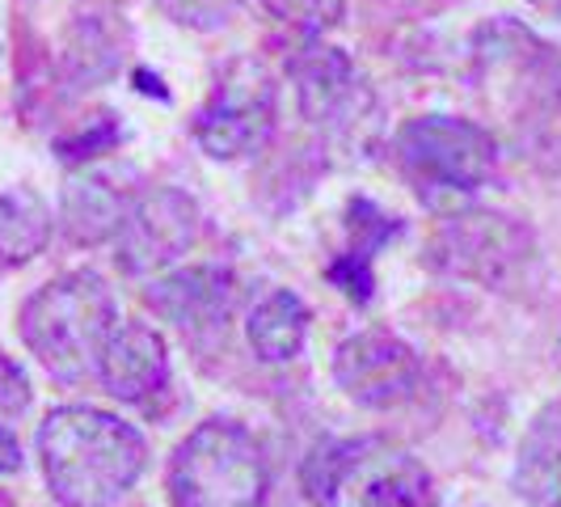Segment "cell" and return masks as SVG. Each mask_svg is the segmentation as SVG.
Listing matches in <instances>:
<instances>
[{"mask_svg":"<svg viewBox=\"0 0 561 507\" xmlns=\"http://www.w3.org/2000/svg\"><path fill=\"white\" fill-rule=\"evenodd\" d=\"M173 507H271V470L262 444L241 422L207 419L169 465Z\"/></svg>","mask_w":561,"mask_h":507,"instance_id":"cell-3","label":"cell"},{"mask_svg":"<svg viewBox=\"0 0 561 507\" xmlns=\"http://www.w3.org/2000/svg\"><path fill=\"white\" fill-rule=\"evenodd\" d=\"M250 347L266 364H287L305 351L309 338V305L296 292H271L245 322Z\"/></svg>","mask_w":561,"mask_h":507,"instance_id":"cell-15","label":"cell"},{"mask_svg":"<svg viewBox=\"0 0 561 507\" xmlns=\"http://www.w3.org/2000/svg\"><path fill=\"white\" fill-rule=\"evenodd\" d=\"M376 440H317L300 465V486L317 507H342V491Z\"/></svg>","mask_w":561,"mask_h":507,"instance_id":"cell-17","label":"cell"},{"mask_svg":"<svg viewBox=\"0 0 561 507\" xmlns=\"http://www.w3.org/2000/svg\"><path fill=\"white\" fill-rule=\"evenodd\" d=\"M401 161L422 187L439 191H478L499 166V140L456 114H419L397 136Z\"/></svg>","mask_w":561,"mask_h":507,"instance_id":"cell-4","label":"cell"},{"mask_svg":"<svg viewBox=\"0 0 561 507\" xmlns=\"http://www.w3.org/2000/svg\"><path fill=\"white\" fill-rule=\"evenodd\" d=\"M169 9L186 26H220V22H228L232 0H169Z\"/></svg>","mask_w":561,"mask_h":507,"instance_id":"cell-23","label":"cell"},{"mask_svg":"<svg viewBox=\"0 0 561 507\" xmlns=\"http://www.w3.org/2000/svg\"><path fill=\"white\" fill-rule=\"evenodd\" d=\"M102 385L111 390L118 402H148L152 394H161L169 381V351L165 338L157 335L148 322H123L114 326V335L102 347Z\"/></svg>","mask_w":561,"mask_h":507,"instance_id":"cell-10","label":"cell"},{"mask_svg":"<svg viewBox=\"0 0 561 507\" xmlns=\"http://www.w3.org/2000/svg\"><path fill=\"white\" fill-rule=\"evenodd\" d=\"M198 203L178 187H157L127 207L118 228V267L127 275H152L195 246Z\"/></svg>","mask_w":561,"mask_h":507,"instance_id":"cell-7","label":"cell"},{"mask_svg":"<svg viewBox=\"0 0 561 507\" xmlns=\"http://www.w3.org/2000/svg\"><path fill=\"white\" fill-rule=\"evenodd\" d=\"M144 301L182 330H216L237 305V275L225 267H186L152 283Z\"/></svg>","mask_w":561,"mask_h":507,"instance_id":"cell-11","label":"cell"},{"mask_svg":"<svg viewBox=\"0 0 561 507\" xmlns=\"http://www.w3.org/2000/svg\"><path fill=\"white\" fill-rule=\"evenodd\" d=\"M51 237V207L30 187L0 191V267H22Z\"/></svg>","mask_w":561,"mask_h":507,"instance_id":"cell-16","label":"cell"},{"mask_svg":"<svg viewBox=\"0 0 561 507\" xmlns=\"http://www.w3.org/2000/svg\"><path fill=\"white\" fill-rule=\"evenodd\" d=\"M553 507H561V504H553Z\"/></svg>","mask_w":561,"mask_h":507,"instance_id":"cell-25","label":"cell"},{"mask_svg":"<svg viewBox=\"0 0 561 507\" xmlns=\"http://www.w3.org/2000/svg\"><path fill=\"white\" fill-rule=\"evenodd\" d=\"M127 221V199L102 173H81L64 187L59 203V225L68 233V241L77 246H102L118 237V228Z\"/></svg>","mask_w":561,"mask_h":507,"instance_id":"cell-13","label":"cell"},{"mask_svg":"<svg viewBox=\"0 0 561 507\" xmlns=\"http://www.w3.org/2000/svg\"><path fill=\"white\" fill-rule=\"evenodd\" d=\"M325 275H330V283L342 288V296H346V301H355V305H367V301H371V292H376L371 262L359 258V254H351V250L342 254V258H334Z\"/></svg>","mask_w":561,"mask_h":507,"instance_id":"cell-22","label":"cell"},{"mask_svg":"<svg viewBox=\"0 0 561 507\" xmlns=\"http://www.w3.org/2000/svg\"><path fill=\"white\" fill-rule=\"evenodd\" d=\"M275 136V84L271 77L241 59L225 72L216 93L195 119V140L216 161H241L262 153Z\"/></svg>","mask_w":561,"mask_h":507,"instance_id":"cell-5","label":"cell"},{"mask_svg":"<svg viewBox=\"0 0 561 507\" xmlns=\"http://www.w3.org/2000/svg\"><path fill=\"white\" fill-rule=\"evenodd\" d=\"M38 461L64 507H114L140 482L148 449L111 410L59 406L38 427Z\"/></svg>","mask_w":561,"mask_h":507,"instance_id":"cell-1","label":"cell"},{"mask_svg":"<svg viewBox=\"0 0 561 507\" xmlns=\"http://www.w3.org/2000/svg\"><path fill=\"white\" fill-rule=\"evenodd\" d=\"M334 376L351 402L367 410H393L419 394L422 364L410 342L389 330H364L337 347Z\"/></svg>","mask_w":561,"mask_h":507,"instance_id":"cell-8","label":"cell"},{"mask_svg":"<svg viewBox=\"0 0 561 507\" xmlns=\"http://www.w3.org/2000/svg\"><path fill=\"white\" fill-rule=\"evenodd\" d=\"M528 258H533V233L519 221L494 212L451 216L431 241V267L485 288H503L511 275L528 267Z\"/></svg>","mask_w":561,"mask_h":507,"instance_id":"cell-6","label":"cell"},{"mask_svg":"<svg viewBox=\"0 0 561 507\" xmlns=\"http://www.w3.org/2000/svg\"><path fill=\"white\" fill-rule=\"evenodd\" d=\"M118 140H123V132H118L114 114H93L84 127L68 132V136H59L56 153L64 157V161H68V166H81V161H93V157L111 153Z\"/></svg>","mask_w":561,"mask_h":507,"instance_id":"cell-19","label":"cell"},{"mask_svg":"<svg viewBox=\"0 0 561 507\" xmlns=\"http://www.w3.org/2000/svg\"><path fill=\"white\" fill-rule=\"evenodd\" d=\"M114 326V296L98 271H68L43 283L18 317L30 356L68 385L98 368Z\"/></svg>","mask_w":561,"mask_h":507,"instance_id":"cell-2","label":"cell"},{"mask_svg":"<svg viewBox=\"0 0 561 507\" xmlns=\"http://www.w3.org/2000/svg\"><path fill=\"white\" fill-rule=\"evenodd\" d=\"M275 22H283L287 30L305 34V38H317L330 26H337L342 18V0H257Z\"/></svg>","mask_w":561,"mask_h":507,"instance_id":"cell-18","label":"cell"},{"mask_svg":"<svg viewBox=\"0 0 561 507\" xmlns=\"http://www.w3.org/2000/svg\"><path fill=\"white\" fill-rule=\"evenodd\" d=\"M296 77V98L300 111L312 127H330V132H346L355 127V119L367 106V89L355 72V64L342 56L337 47H309L291 64Z\"/></svg>","mask_w":561,"mask_h":507,"instance_id":"cell-9","label":"cell"},{"mask_svg":"<svg viewBox=\"0 0 561 507\" xmlns=\"http://www.w3.org/2000/svg\"><path fill=\"white\" fill-rule=\"evenodd\" d=\"M102 47H106V43H102V30L93 26V22L77 26L72 52H68V64H72L77 81H102L114 68V52H102Z\"/></svg>","mask_w":561,"mask_h":507,"instance_id":"cell-21","label":"cell"},{"mask_svg":"<svg viewBox=\"0 0 561 507\" xmlns=\"http://www.w3.org/2000/svg\"><path fill=\"white\" fill-rule=\"evenodd\" d=\"M511 486L524 504H561V402H549L524 431Z\"/></svg>","mask_w":561,"mask_h":507,"instance_id":"cell-12","label":"cell"},{"mask_svg":"<svg viewBox=\"0 0 561 507\" xmlns=\"http://www.w3.org/2000/svg\"><path fill=\"white\" fill-rule=\"evenodd\" d=\"M22 470V444L13 440V431L0 427V474H18Z\"/></svg>","mask_w":561,"mask_h":507,"instance_id":"cell-24","label":"cell"},{"mask_svg":"<svg viewBox=\"0 0 561 507\" xmlns=\"http://www.w3.org/2000/svg\"><path fill=\"white\" fill-rule=\"evenodd\" d=\"M346 228H351V237H355L351 254H359L367 262H371V254L380 250L389 237L401 233L397 216H385L371 199H351V207H346Z\"/></svg>","mask_w":561,"mask_h":507,"instance_id":"cell-20","label":"cell"},{"mask_svg":"<svg viewBox=\"0 0 561 507\" xmlns=\"http://www.w3.org/2000/svg\"><path fill=\"white\" fill-rule=\"evenodd\" d=\"M355 478H359L355 507H439L435 478L410 452H385V457L367 452Z\"/></svg>","mask_w":561,"mask_h":507,"instance_id":"cell-14","label":"cell"}]
</instances>
